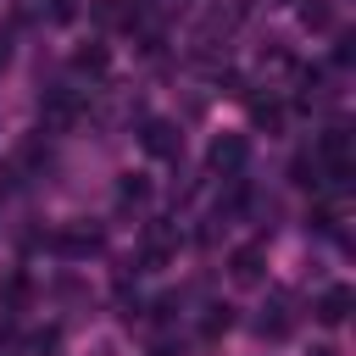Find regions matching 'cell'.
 <instances>
[{
	"label": "cell",
	"instance_id": "cell-1",
	"mask_svg": "<svg viewBox=\"0 0 356 356\" xmlns=\"http://www.w3.org/2000/svg\"><path fill=\"white\" fill-rule=\"evenodd\" d=\"M245 156H250V139H245V134H217L211 150H206V167L222 172V178H234V172L245 167Z\"/></svg>",
	"mask_w": 356,
	"mask_h": 356
},
{
	"label": "cell",
	"instance_id": "cell-2",
	"mask_svg": "<svg viewBox=\"0 0 356 356\" xmlns=\"http://www.w3.org/2000/svg\"><path fill=\"white\" fill-rule=\"evenodd\" d=\"M350 300H356V295H350V284H328V289H323V300H317L312 312H317V323L339 328V323L350 317Z\"/></svg>",
	"mask_w": 356,
	"mask_h": 356
},
{
	"label": "cell",
	"instance_id": "cell-3",
	"mask_svg": "<svg viewBox=\"0 0 356 356\" xmlns=\"http://www.w3.org/2000/svg\"><path fill=\"white\" fill-rule=\"evenodd\" d=\"M261 267H267V250H261V245H239V250L228 256L234 284H261Z\"/></svg>",
	"mask_w": 356,
	"mask_h": 356
},
{
	"label": "cell",
	"instance_id": "cell-4",
	"mask_svg": "<svg viewBox=\"0 0 356 356\" xmlns=\"http://www.w3.org/2000/svg\"><path fill=\"white\" fill-rule=\"evenodd\" d=\"M139 145H145L150 156H178V128H172V122H161V117H150V122H145V134H139Z\"/></svg>",
	"mask_w": 356,
	"mask_h": 356
},
{
	"label": "cell",
	"instance_id": "cell-5",
	"mask_svg": "<svg viewBox=\"0 0 356 356\" xmlns=\"http://www.w3.org/2000/svg\"><path fill=\"white\" fill-rule=\"evenodd\" d=\"M267 339H289V328H295V312H289V295H273V306L261 312V323H256Z\"/></svg>",
	"mask_w": 356,
	"mask_h": 356
},
{
	"label": "cell",
	"instance_id": "cell-6",
	"mask_svg": "<svg viewBox=\"0 0 356 356\" xmlns=\"http://www.w3.org/2000/svg\"><path fill=\"white\" fill-rule=\"evenodd\" d=\"M56 250H61V256H95V250H100V234H95V228H61V234H56Z\"/></svg>",
	"mask_w": 356,
	"mask_h": 356
},
{
	"label": "cell",
	"instance_id": "cell-7",
	"mask_svg": "<svg viewBox=\"0 0 356 356\" xmlns=\"http://www.w3.org/2000/svg\"><path fill=\"white\" fill-rule=\"evenodd\" d=\"M300 22H306L312 33H334V22H339V6H334V0H306V6H300Z\"/></svg>",
	"mask_w": 356,
	"mask_h": 356
},
{
	"label": "cell",
	"instance_id": "cell-8",
	"mask_svg": "<svg viewBox=\"0 0 356 356\" xmlns=\"http://www.w3.org/2000/svg\"><path fill=\"white\" fill-rule=\"evenodd\" d=\"M72 67H78V72H89V78H100V72L111 67V56H106V44H83V50L72 56Z\"/></svg>",
	"mask_w": 356,
	"mask_h": 356
},
{
	"label": "cell",
	"instance_id": "cell-9",
	"mask_svg": "<svg viewBox=\"0 0 356 356\" xmlns=\"http://www.w3.org/2000/svg\"><path fill=\"white\" fill-rule=\"evenodd\" d=\"M250 122L256 128H284V106L278 100H250Z\"/></svg>",
	"mask_w": 356,
	"mask_h": 356
},
{
	"label": "cell",
	"instance_id": "cell-10",
	"mask_svg": "<svg viewBox=\"0 0 356 356\" xmlns=\"http://www.w3.org/2000/svg\"><path fill=\"white\" fill-rule=\"evenodd\" d=\"M228 328H234V312H228V306H206L200 334H206V339H217V334H228Z\"/></svg>",
	"mask_w": 356,
	"mask_h": 356
},
{
	"label": "cell",
	"instance_id": "cell-11",
	"mask_svg": "<svg viewBox=\"0 0 356 356\" xmlns=\"http://www.w3.org/2000/svg\"><path fill=\"white\" fill-rule=\"evenodd\" d=\"M44 117H50V122H72V117H78V95H50Z\"/></svg>",
	"mask_w": 356,
	"mask_h": 356
},
{
	"label": "cell",
	"instance_id": "cell-12",
	"mask_svg": "<svg viewBox=\"0 0 356 356\" xmlns=\"http://www.w3.org/2000/svg\"><path fill=\"white\" fill-rule=\"evenodd\" d=\"M117 195H122V200H145V195H150V184H145L139 172H128V178L117 184Z\"/></svg>",
	"mask_w": 356,
	"mask_h": 356
},
{
	"label": "cell",
	"instance_id": "cell-13",
	"mask_svg": "<svg viewBox=\"0 0 356 356\" xmlns=\"http://www.w3.org/2000/svg\"><path fill=\"white\" fill-rule=\"evenodd\" d=\"M6 56H11V44H6V33H0V67H6Z\"/></svg>",
	"mask_w": 356,
	"mask_h": 356
},
{
	"label": "cell",
	"instance_id": "cell-14",
	"mask_svg": "<svg viewBox=\"0 0 356 356\" xmlns=\"http://www.w3.org/2000/svg\"><path fill=\"white\" fill-rule=\"evenodd\" d=\"M312 356H334V350H328V345H317V350H312Z\"/></svg>",
	"mask_w": 356,
	"mask_h": 356
}]
</instances>
